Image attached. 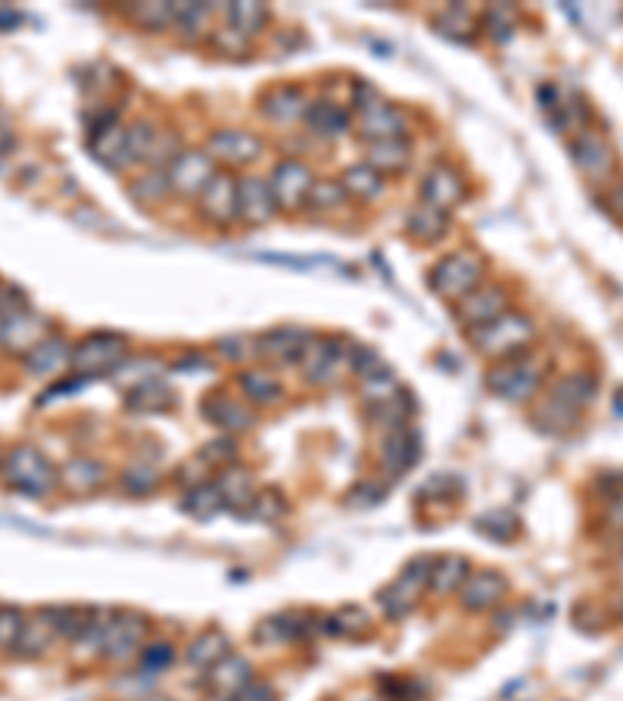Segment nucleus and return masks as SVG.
<instances>
[{"label": "nucleus", "mask_w": 623, "mask_h": 701, "mask_svg": "<svg viewBox=\"0 0 623 701\" xmlns=\"http://www.w3.org/2000/svg\"><path fill=\"white\" fill-rule=\"evenodd\" d=\"M107 468L91 456H75L60 468V486L69 496H91L107 483Z\"/></svg>", "instance_id": "nucleus-24"}, {"label": "nucleus", "mask_w": 623, "mask_h": 701, "mask_svg": "<svg viewBox=\"0 0 623 701\" xmlns=\"http://www.w3.org/2000/svg\"><path fill=\"white\" fill-rule=\"evenodd\" d=\"M458 322L468 330L483 328L508 312V290L502 285H480L465 300H458Z\"/></svg>", "instance_id": "nucleus-15"}, {"label": "nucleus", "mask_w": 623, "mask_h": 701, "mask_svg": "<svg viewBox=\"0 0 623 701\" xmlns=\"http://www.w3.org/2000/svg\"><path fill=\"white\" fill-rule=\"evenodd\" d=\"M215 490L221 496L225 508H240V511H250L253 508V499H256V486H253V478L247 471H235L228 468L218 481H215Z\"/></svg>", "instance_id": "nucleus-32"}, {"label": "nucleus", "mask_w": 623, "mask_h": 701, "mask_svg": "<svg viewBox=\"0 0 623 701\" xmlns=\"http://www.w3.org/2000/svg\"><path fill=\"white\" fill-rule=\"evenodd\" d=\"M462 200H465V181L458 176V169H452L450 162L433 166L424 176V184H421V203L424 206L450 216Z\"/></svg>", "instance_id": "nucleus-16"}, {"label": "nucleus", "mask_w": 623, "mask_h": 701, "mask_svg": "<svg viewBox=\"0 0 623 701\" xmlns=\"http://www.w3.org/2000/svg\"><path fill=\"white\" fill-rule=\"evenodd\" d=\"M215 162L206 150H181L175 156V162L166 169L169 178V191L178 197H200L203 188L213 181Z\"/></svg>", "instance_id": "nucleus-13"}, {"label": "nucleus", "mask_w": 623, "mask_h": 701, "mask_svg": "<svg viewBox=\"0 0 623 701\" xmlns=\"http://www.w3.org/2000/svg\"><path fill=\"white\" fill-rule=\"evenodd\" d=\"M406 225H409V234L415 238V241L433 243L446 234V228H450V216H443V213L430 209V206H424V203H418V206L409 213V221H406Z\"/></svg>", "instance_id": "nucleus-38"}, {"label": "nucleus", "mask_w": 623, "mask_h": 701, "mask_svg": "<svg viewBox=\"0 0 623 701\" xmlns=\"http://www.w3.org/2000/svg\"><path fill=\"white\" fill-rule=\"evenodd\" d=\"M0 474L10 490L32 499H44L60 486V468L35 446H13L10 452H3Z\"/></svg>", "instance_id": "nucleus-1"}, {"label": "nucleus", "mask_w": 623, "mask_h": 701, "mask_svg": "<svg viewBox=\"0 0 623 701\" xmlns=\"http://www.w3.org/2000/svg\"><path fill=\"white\" fill-rule=\"evenodd\" d=\"M409 415H411V399L403 394V390H399L396 396H390V399H384V402H374V406L368 409V418H371L378 427H384V431L409 424Z\"/></svg>", "instance_id": "nucleus-41"}, {"label": "nucleus", "mask_w": 623, "mask_h": 701, "mask_svg": "<svg viewBox=\"0 0 623 701\" xmlns=\"http://www.w3.org/2000/svg\"><path fill=\"white\" fill-rule=\"evenodd\" d=\"M319 178L312 176V169L300 162V159H284L275 166V172L268 178V188L275 194V203L284 213H300L305 209L309 191L315 188Z\"/></svg>", "instance_id": "nucleus-10"}, {"label": "nucleus", "mask_w": 623, "mask_h": 701, "mask_svg": "<svg viewBox=\"0 0 623 701\" xmlns=\"http://www.w3.org/2000/svg\"><path fill=\"white\" fill-rule=\"evenodd\" d=\"M129 194L137 200V203L153 206V203H159V200L169 194V178H166V172H156V169H151L147 176L137 178V181L131 184Z\"/></svg>", "instance_id": "nucleus-45"}, {"label": "nucleus", "mask_w": 623, "mask_h": 701, "mask_svg": "<svg viewBox=\"0 0 623 701\" xmlns=\"http://www.w3.org/2000/svg\"><path fill=\"white\" fill-rule=\"evenodd\" d=\"M259 110H262L265 119H272L278 125H293V122L305 119L309 97L300 88H293V85H280V88H272L262 97Z\"/></svg>", "instance_id": "nucleus-25"}, {"label": "nucleus", "mask_w": 623, "mask_h": 701, "mask_svg": "<svg viewBox=\"0 0 623 701\" xmlns=\"http://www.w3.org/2000/svg\"><path fill=\"white\" fill-rule=\"evenodd\" d=\"M300 365L312 384L327 387L352 368V350L344 340H334V337H312L309 350L302 352Z\"/></svg>", "instance_id": "nucleus-9"}, {"label": "nucleus", "mask_w": 623, "mask_h": 701, "mask_svg": "<svg viewBox=\"0 0 623 701\" xmlns=\"http://www.w3.org/2000/svg\"><path fill=\"white\" fill-rule=\"evenodd\" d=\"M129 362V340L122 334H91L82 343L72 347V372L79 377H100V374H116Z\"/></svg>", "instance_id": "nucleus-5"}, {"label": "nucleus", "mask_w": 623, "mask_h": 701, "mask_svg": "<svg viewBox=\"0 0 623 701\" xmlns=\"http://www.w3.org/2000/svg\"><path fill=\"white\" fill-rule=\"evenodd\" d=\"M312 343V334L302 328H275L268 334H262L256 340V355L259 359H268V362H302V352L309 350Z\"/></svg>", "instance_id": "nucleus-22"}, {"label": "nucleus", "mask_w": 623, "mask_h": 701, "mask_svg": "<svg viewBox=\"0 0 623 701\" xmlns=\"http://www.w3.org/2000/svg\"><path fill=\"white\" fill-rule=\"evenodd\" d=\"M366 162L374 172H381V176H396V172L409 169V141H406V137H396V141H371V144H368Z\"/></svg>", "instance_id": "nucleus-30"}, {"label": "nucleus", "mask_w": 623, "mask_h": 701, "mask_svg": "<svg viewBox=\"0 0 623 701\" xmlns=\"http://www.w3.org/2000/svg\"><path fill=\"white\" fill-rule=\"evenodd\" d=\"M159 486V471L156 468H147V464H134L122 474V490L129 496H147Z\"/></svg>", "instance_id": "nucleus-48"}, {"label": "nucleus", "mask_w": 623, "mask_h": 701, "mask_svg": "<svg viewBox=\"0 0 623 701\" xmlns=\"http://www.w3.org/2000/svg\"><path fill=\"white\" fill-rule=\"evenodd\" d=\"M571 156L577 162L583 176L592 178V181H602V178L611 176V166H614V150L608 144V137L602 132H586L577 134V141L571 144Z\"/></svg>", "instance_id": "nucleus-21"}, {"label": "nucleus", "mask_w": 623, "mask_h": 701, "mask_svg": "<svg viewBox=\"0 0 623 701\" xmlns=\"http://www.w3.org/2000/svg\"><path fill=\"white\" fill-rule=\"evenodd\" d=\"M340 184H344V191L349 194V200H378L384 194V188H387V181L381 172H374L368 162H359V166H349L340 178Z\"/></svg>", "instance_id": "nucleus-33"}, {"label": "nucleus", "mask_w": 623, "mask_h": 701, "mask_svg": "<svg viewBox=\"0 0 623 701\" xmlns=\"http://www.w3.org/2000/svg\"><path fill=\"white\" fill-rule=\"evenodd\" d=\"M22 365L32 377H50V374H60L63 368L72 365V347L65 343L63 337L50 334L47 340H41L28 355H22Z\"/></svg>", "instance_id": "nucleus-26"}, {"label": "nucleus", "mask_w": 623, "mask_h": 701, "mask_svg": "<svg viewBox=\"0 0 623 701\" xmlns=\"http://www.w3.org/2000/svg\"><path fill=\"white\" fill-rule=\"evenodd\" d=\"M218 352L231 362H243L247 355H256V340L250 337H225L218 340Z\"/></svg>", "instance_id": "nucleus-53"}, {"label": "nucleus", "mask_w": 623, "mask_h": 701, "mask_svg": "<svg viewBox=\"0 0 623 701\" xmlns=\"http://www.w3.org/2000/svg\"><path fill=\"white\" fill-rule=\"evenodd\" d=\"M25 614L13 605H0V652H13L20 642Z\"/></svg>", "instance_id": "nucleus-50"}, {"label": "nucleus", "mask_w": 623, "mask_h": 701, "mask_svg": "<svg viewBox=\"0 0 623 701\" xmlns=\"http://www.w3.org/2000/svg\"><path fill=\"white\" fill-rule=\"evenodd\" d=\"M396 394H399V384H396V377H393V372H390L387 365H384L381 372L362 377V396L368 399V406L384 402V399H390V396Z\"/></svg>", "instance_id": "nucleus-47"}, {"label": "nucleus", "mask_w": 623, "mask_h": 701, "mask_svg": "<svg viewBox=\"0 0 623 701\" xmlns=\"http://www.w3.org/2000/svg\"><path fill=\"white\" fill-rule=\"evenodd\" d=\"M203 415L206 421H213L218 431H225V434H240V431H250L253 427V409L247 406V402H240L237 396L228 394H213L206 396V402H203Z\"/></svg>", "instance_id": "nucleus-23"}, {"label": "nucleus", "mask_w": 623, "mask_h": 701, "mask_svg": "<svg viewBox=\"0 0 623 701\" xmlns=\"http://www.w3.org/2000/svg\"><path fill=\"white\" fill-rule=\"evenodd\" d=\"M228 652H231V649H228V636L221 633V630H203V633L196 636L194 642L188 645V664L196 667V670H209V667H215Z\"/></svg>", "instance_id": "nucleus-34"}, {"label": "nucleus", "mask_w": 623, "mask_h": 701, "mask_svg": "<svg viewBox=\"0 0 623 701\" xmlns=\"http://www.w3.org/2000/svg\"><path fill=\"white\" fill-rule=\"evenodd\" d=\"M91 154L97 156L104 166H109V169H125V166H131L125 129L119 125L116 112H109V116L94 122V129H91Z\"/></svg>", "instance_id": "nucleus-20"}, {"label": "nucleus", "mask_w": 623, "mask_h": 701, "mask_svg": "<svg viewBox=\"0 0 623 701\" xmlns=\"http://www.w3.org/2000/svg\"><path fill=\"white\" fill-rule=\"evenodd\" d=\"M209 701H237V699H221V696H215V699H209Z\"/></svg>", "instance_id": "nucleus-61"}, {"label": "nucleus", "mask_w": 623, "mask_h": 701, "mask_svg": "<svg viewBox=\"0 0 623 701\" xmlns=\"http://www.w3.org/2000/svg\"><path fill=\"white\" fill-rule=\"evenodd\" d=\"M346 206H349V194L340 181H315V188L309 191V200H305V209H312L315 216H334Z\"/></svg>", "instance_id": "nucleus-39"}, {"label": "nucleus", "mask_w": 623, "mask_h": 701, "mask_svg": "<svg viewBox=\"0 0 623 701\" xmlns=\"http://www.w3.org/2000/svg\"><path fill=\"white\" fill-rule=\"evenodd\" d=\"M240 390L256 406H275L284 394L278 377H272L268 372H243L240 374Z\"/></svg>", "instance_id": "nucleus-42"}, {"label": "nucleus", "mask_w": 623, "mask_h": 701, "mask_svg": "<svg viewBox=\"0 0 623 701\" xmlns=\"http://www.w3.org/2000/svg\"><path fill=\"white\" fill-rule=\"evenodd\" d=\"M151 701H172V699H151Z\"/></svg>", "instance_id": "nucleus-64"}, {"label": "nucleus", "mask_w": 623, "mask_h": 701, "mask_svg": "<svg viewBox=\"0 0 623 701\" xmlns=\"http://www.w3.org/2000/svg\"><path fill=\"white\" fill-rule=\"evenodd\" d=\"M221 508H225V503H221L215 483H203V486H196L184 496V511L194 515V518H213L215 511H221Z\"/></svg>", "instance_id": "nucleus-43"}, {"label": "nucleus", "mask_w": 623, "mask_h": 701, "mask_svg": "<svg viewBox=\"0 0 623 701\" xmlns=\"http://www.w3.org/2000/svg\"><path fill=\"white\" fill-rule=\"evenodd\" d=\"M381 461L390 474H406L411 464L418 461V437L409 424L403 427H390L381 439Z\"/></svg>", "instance_id": "nucleus-27"}, {"label": "nucleus", "mask_w": 623, "mask_h": 701, "mask_svg": "<svg viewBox=\"0 0 623 701\" xmlns=\"http://www.w3.org/2000/svg\"><path fill=\"white\" fill-rule=\"evenodd\" d=\"M608 521L623 530V493H618L614 499H611V508H608Z\"/></svg>", "instance_id": "nucleus-58"}, {"label": "nucleus", "mask_w": 623, "mask_h": 701, "mask_svg": "<svg viewBox=\"0 0 623 701\" xmlns=\"http://www.w3.org/2000/svg\"><path fill=\"white\" fill-rule=\"evenodd\" d=\"M172 645L169 642H159V645H151L147 652H141V667L144 670H151V674H156V670H163V667H169L172 664Z\"/></svg>", "instance_id": "nucleus-54"}, {"label": "nucleus", "mask_w": 623, "mask_h": 701, "mask_svg": "<svg viewBox=\"0 0 623 701\" xmlns=\"http://www.w3.org/2000/svg\"><path fill=\"white\" fill-rule=\"evenodd\" d=\"M275 213H278V203L265 178H237V219L247 225H265L275 219Z\"/></svg>", "instance_id": "nucleus-17"}, {"label": "nucleus", "mask_w": 623, "mask_h": 701, "mask_svg": "<svg viewBox=\"0 0 623 701\" xmlns=\"http://www.w3.org/2000/svg\"><path fill=\"white\" fill-rule=\"evenodd\" d=\"M253 682V667L240 655H225L215 667H209V689L221 699H237Z\"/></svg>", "instance_id": "nucleus-28"}, {"label": "nucleus", "mask_w": 623, "mask_h": 701, "mask_svg": "<svg viewBox=\"0 0 623 701\" xmlns=\"http://www.w3.org/2000/svg\"><path fill=\"white\" fill-rule=\"evenodd\" d=\"M144 617L134 612H116L107 617V639H104V657L112 664H131L141 655V642H144Z\"/></svg>", "instance_id": "nucleus-11"}, {"label": "nucleus", "mask_w": 623, "mask_h": 701, "mask_svg": "<svg viewBox=\"0 0 623 701\" xmlns=\"http://www.w3.org/2000/svg\"><path fill=\"white\" fill-rule=\"evenodd\" d=\"M203 459L209 461V464H228V461L235 459V443L231 439H215V443H209L203 449Z\"/></svg>", "instance_id": "nucleus-56"}, {"label": "nucleus", "mask_w": 623, "mask_h": 701, "mask_svg": "<svg viewBox=\"0 0 623 701\" xmlns=\"http://www.w3.org/2000/svg\"><path fill=\"white\" fill-rule=\"evenodd\" d=\"M206 154L218 166H250L262 156V141L253 132H243V129H218L215 134H209L206 141Z\"/></svg>", "instance_id": "nucleus-14"}, {"label": "nucleus", "mask_w": 623, "mask_h": 701, "mask_svg": "<svg viewBox=\"0 0 623 701\" xmlns=\"http://www.w3.org/2000/svg\"><path fill=\"white\" fill-rule=\"evenodd\" d=\"M430 570H433V558H415L409 568L396 577V583H390L387 590L381 592V608L390 617H403L415 608L421 590L430 583Z\"/></svg>", "instance_id": "nucleus-12"}, {"label": "nucleus", "mask_w": 623, "mask_h": 701, "mask_svg": "<svg viewBox=\"0 0 623 701\" xmlns=\"http://www.w3.org/2000/svg\"><path fill=\"white\" fill-rule=\"evenodd\" d=\"M468 580V561L462 555H443V558H433V570H430V587L440 592V595H450L458 592Z\"/></svg>", "instance_id": "nucleus-35"}, {"label": "nucleus", "mask_w": 623, "mask_h": 701, "mask_svg": "<svg viewBox=\"0 0 623 701\" xmlns=\"http://www.w3.org/2000/svg\"><path fill=\"white\" fill-rule=\"evenodd\" d=\"M156 134H159V129H156L153 122H134V125L125 129V144H129L131 162H144V159H147Z\"/></svg>", "instance_id": "nucleus-46"}, {"label": "nucleus", "mask_w": 623, "mask_h": 701, "mask_svg": "<svg viewBox=\"0 0 623 701\" xmlns=\"http://www.w3.org/2000/svg\"><path fill=\"white\" fill-rule=\"evenodd\" d=\"M129 16L141 25V28H151V32H159V28L175 25L172 3H137V7H131Z\"/></svg>", "instance_id": "nucleus-44"}, {"label": "nucleus", "mask_w": 623, "mask_h": 701, "mask_svg": "<svg viewBox=\"0 0 623 701\" xmlns=\"http://www.w3.org/2000/svg\"><path fill=\"white\" fill-rule=\"evenodd\" d=\"M352 100H356V112H359V132L366 134L368 144L371 141H396V137H406L409 132V116L399 110L396 104L384 100V94L359 82L352 88Z\"/></svg>", "instance_id": "nucleus-3"}, {"label": "nucleus", "mask_w": 623, "mask_h": 701, "mask_svg": "<svg viewBox=\"0 0 623 701\" xmlns=\"http://www.w3.org/2000/svg\"><path fill=\"white\" fill-rule=\"evenodd\" d=\"M305 125L319 137H340L349 129V112L337 104H331V100H315L305 110Z\"/></svg>", "instance_id": "nucleus-31"}, {"label": "nucleus", "mask_w": 623, "mask_h": 701, "mask_svg": "<svg viewBox=\"0 0 623 701\" xmlns=\"http://www.w3.org/2000/svg\"><path fill=\"white\" fill-rule=\"evenodd\" d=\"M3 297H7V290H3V287H0V303H3Z\"/></svg>", "instance_id": "nucleus-62"}, {"label": "nucleus", "mask_w": 623, "mask_h": 701, "mask_svg": "<svg viewBox=\"0 0 623 701\" xmlns=\"http://www.w3.org/2000/svg\"><path fill=\"white\" fill-rule=\"evenodd\" d=\"M47 337H50V325L44 315L32 312L25 303H10V297H3V303H0V350L28 355Z\"/></svg>", "instance_id": "nucleus-6"}, {"label": "nucleus", "mask_w": 623, "mask_h": 701, "mask_svg": "<svg viewBox=\"0 0 623 701\" xmlns=\"http://www.w3.org/2000/svg\"><path fill=\"white\" fill-rule=\"evenodd\" d=\"M505 590H508V583L499 573L480 570V573H468V580L458 590V595H462V605L468 612H487V608H495L502 602Z\"/></svg>", "instance_id": "nucleus-29"}, {"label": "nucleus", "mask_w": 623, "mask_h": 701, "mask_svg": "<svg viewBox=\"0 0 623 701\" xmlns=\"http://www.w3.org/2000/svg\"><path fill=\"white\" fill-rule=\"evenodd\" d=\"M483 281V259L471 253V250H458L450 253L446 259H440L436 268L430 271V290L450 303L465 300L471 290H477Z\"/></svg>", "instance_id": "nucleus-7"}, {"label": "nucleus", "mask_w": 623, "mask_h": 701, "mask_svg": "<svg viewBox=\"0 0 623 701\" xmlns=\"http://www.w3.org/2000/svg\"><path fill=\"white\" fill-rule=\"evenodd\" d=\"M539 380H542V365L530 352H520L512 359H502L495 362L490 374H487V387L495 396L508 399V402H524L537 394Z\"/></svg>", "instance_id": "nucleus-8"}, {"label": "nucleus", "mask_w": 623, "mask_h": 701, "mask_svg": "<svg viewBox=\"0 0 623 701\" xmlns=\"http://www.w3.org/2000/svg\"><path fill=\"white\" fill-rule=\"evenodd\" d=\"M237 701H278V696H275V689H272L268 682H259V679H253V682L237 696Z\"/></svg>", "instance_id": "nucleus-57"}, {"label": "nucleus", "mask_w": 623, "mask_h": 701, "mask_svg": "<svg viewBox=\"0 0 623 701\" xmlns=\"http://www.w3.org/2000/svg\"><path fill=\"white\" fill-rule=\"evenodd\" d=\"M209 38H213V45L218 47L221 53H247V47H250V38H247V35H240V32L231 28V25L215 28Z\"/></svg>", "instance_id": "nucleus-52"}, {"label": "nucleus", "mask_w": 623, "mask_h": 701, "mask_svg": "<svg viewBox=\"0 0 623 701\" xmlns=\"http://www.w3.org/2000/svg\"><path fill=\"white\" fill-rule=\"evenodd\" d=\"M200 216L218 228L237 221V178L228 172H215L213 181L200 194Z\"/></svg>", "instance_id": "nucleus-18"}, {"label": "nucleus", "mask_w": 623, "mask_h": 701, "mask_svg": "<svg viewBox=\"0 0 623 701\" xmlns=\"http://www.w3.org/2000/svg\"><path fill=\"white\" fill-rule=\"evenodd\" d=\"M172 390H169V384H163V377H156V380H147V384H137V387H131L129 390V409L131 412H144V415H151V412H163V409H169L172 406Z\"/></svg>", "instance_id": "nucleus-36"}, {"label": "nucleus", "mask_w": 623, "mask_h": 701, "mask_svg": "<svg viewBox=\"0 0 623 701\" xmlns=\"http://www.w3.org/2000/svg\"><path fill=\"white\" fill-rule=\"evenodd\" d=\"M611 206H614V209L623 216V184H618V188L611 191Z\"/></svg>", "instance_id": "nucleus-59"}, {"label": "nucleus", "mask_w": 623, "mask_h": 701, "mask_svg": "<svg viewBox=\"0 0 623 701\" xmlns=\"http://www.w3.org/2000/svg\"><path fill=\"white\" fill-rule=\"evenodd\" d=\"M614 608H618V614H621V617H623V595H621V599H618V602H614Z\"/></svg>", "instance_id": "nucleus-60"}, {"label": "nucleus", "mask_w": 623, "mask_h": 701, "mask_svg": "<svg viewBox=\"0 0 623 701\" xmlns=\"http://www.w3.org/2000/svg\"><path fill=\"white\" fill-rule=\"evenodd\" d=\"M356 701H378V699H356Z\"/></svg>", "instance_id": "nucleus-63"}, {"label": "nucleus", "mask_w": 623, "mask_h": 701, "mask_svg": "<svg viewBox=\"0 0 623 701\" xmlns=\"http://www.w3.org/2000/svg\"><path fill=\"white\" fill-rule=\"evenodd\" d=\"M221 13H225V20L231 28H237L240 35H247V38H253L256 32H262V25L268 20V13H265V7L262 3H225L221 7Z\"/></svg>", "instance_id": "nucleus-40"}, {"label": "nucleus", "mask_w": 623, "mask_h": 701, "mask_svg": "<svg viewBox=\"0 0 623 701\" xmlns=\"http://www.w3.org/2000/svg\"><path fill=\"white\" fill-rule=\"evenodd\" d=\"M256 518H262V521H278L280 515H284V503H280L278 493H262V496H256L253 499V508H250Z\"/></svg>", "instance_id": "nucleus-55"}, {"label": "nucleus", "mask_w": 623, "mask_h": 701, "mask_svg": "<svg viewBox=\"0 0 623 701\" xmlns=\"http://www.w3.org/2000/svg\"><path fill=\"white\" fill-rule=\"evenodd\" d=\"M596 377L592 374H571L564 377L552 396L537 409L534 421H539L546 431H567L577 424L580 412L596 399Z\"/></svg>", "instance_id": "nucleus-2"}, {"label": "nucleus", "mask_w": 623, "mask_h": 701, "mask_svg": "<svg viewBox=\"0 0 623 701\" xmlns=\"http://www.w3.org/2000/svg\"><path fill=\"white\" fill-rule=\"evenodd\" d=\"M175 25L196 41L203 35H213V7L209 3H172Z\"/></svg>", "instance_id": "nucleus-37"}, {"label": "nucleus", "mask_w": 623, "mask_h": 701, "mask_svg": "<svg viewBox=\"0 0 623 701\" xmlns=\"http://www.w3.org/2000/svg\"><path fill=\"white\" fill-rule=\"evenodd\" d=\"M436 28L443 32V35H452V38H471L474 32V20L468 10H462V7H450V10H443L440 16H436Z\"/></svg>", "instance_id": "nucleus-49"}, {"label": "nucleus", "mask_w": 623, "mask_h": 701, "mask_svg": "<svg viewBox=\"0 0 623 701\" xmlns=\"http://www.w3.org/2000/svg\"><path fill=\"white\" fill-rule=\"evenodd\" d=\"M368 617L362 608H344L327 620V633L331 636H356L366 630Z\"/></svg>", "instance_id": "nucleus-51"}, {"label": "nucleus", "mask_w": 623, "mask_h": 701, "mask_svg": "<svg viewBox=\"0 0 623 701\" xmlns=\"http://www.w3.org/2000/svg\"><path fill=\"white\" fill-rule=\"evenodd\" d=\"M534 337H537L534 318L524 315V312H515V309L505 312V315H499L490 325L471 330V343L477 347V352H483L490 359H499V362L527 352Z\"/></svg>", "instance_id": "nucleus-4"}, {"label": "nucleus", "mask_w": 623, "mask_h": 701, "mask_svg": "<svg viewBox=\"0 0 623 701\" xmlns=\"http://www.w3.org/2000/svg\"><path fill=\"white\" fill-rule=\"evenodd\" d=\"M63 639V630H60V608H41L38 614L25 617L22 624L20 642H16V655L20 657H38L44 655L53 642Z\"/></svg>", "instance_id": "nucleus-19"}]
</instances>
